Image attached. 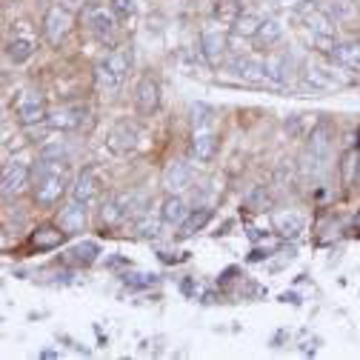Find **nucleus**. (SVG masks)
<instances>
[{
    "label": "nucleus",
    "instance_id": "obj_19",
    "mask_svg": "<svg viewBox=\"0 0 360 360\" xmlns=\"http://www.w3.org/2000/svg\"><path fill=\"white\" fill-rule=\"evenodd\" d=\"M263 75H266V83H274V86L289 83V60H286V55H269L263 60Z\"/></svg>",
    "mask_w": 360,
    "mask_h": 360
},
{
    "label": "nucleus",
    "instance_id": "obj_10",
    "mask_svg": "<svg viewBox=\"0 0 360 360\" xmlns=\"http://www.w3.org/2000/svg\"><path fill=\"white\" fill-rule=\"evenodd\" d=\"M17 117H21V123L23 126H38L43 123V120H49V112H46V103L38 92H29L23 100H21V106H17Z\"/></svg>",
    "mask_w": 360,
    "mask_h": 360
},
{
    "label": "nucleus",
    "instance_id": "obj_2",
    "mask_svg": "<svg viewBox=\"0 0 360 360\" xmlns=\"http://www.w3.org/2000/svg\"><path fill=\"white\" fill-rule=\"evenodd\" d=\"M303 26L309 29V34H312V40H315L317 49L332 51V46L337 43V38H335V21L323 9L309 6L303 12Z\"/></svg>",
    "mask_w": 360,
    "mask_h": 360
},
{
    "label": "nucleus",
    "instance_id": "obj_22",
    "mask_svg": "<svg viewBox=\"0 0 360 360\" xmlns=\"http://www.w3.org/2000/svg\"><path fill=\"white\" fill-rule=\"evenodd\" d=\"M63 237H66L63 229H58V226H43V229H38V232L32 235V246H34V249H58V246L63 243Z\"/></svg>",
    "mask_w": 360,
    "mask_h": 360
},
{
    "label": "nucleus",
    "instance_id": "obj_35",
    "mask_svg": "<svg viewBox=\"0 0 360 360\" xmlns=\"http://www.w3.org/2000/svg\"><path fill=\"white\" fill-rule=\"evenodd\" d=\"M274 3H280V6H298L300 0H274Z\"/></svg>",
    "mask_w": 360,
    "mask_h": 360
},
{
    "label": "nucleus",
    "instance_id": "obj_9",
    "mask_svg": "<svg viewBox=\"0 0 360 360\" xmlns=\"http://www.w3.org/2000/svg\"><path fill=\"white\" fill-rule=\"evenodd\" d=\"M32 178V169L21 160H12L3 166V180H0V186H3V197L9 195H17V192H23V186L29 183Z\"/></svg>",
    "mask_w": 360,
    "mask_h": 360
},
{
    "label": "nucleus",
    "instance_id": "obj_16",
    "mask_svg": "<svg viewBox=\"0 0 360 360\" xmlns=\"http://www.w3.org/2000/svg\"><path fill=\"white\" fill-rule=\"evenodd\" d=\"M229 69H232V75L240 77V80H249V83H261V80H266V75H263V60L249 58V55L235 58Z\"/></svg>",
    "mask_w": 360,
    "mask_h": 360
},
{
    "label": "nucleus",
    "instance_id": "obj_24",
    "mask_svg": "<svg viewBox=\"0 0 360 360\" xmlns=\"http://www.w3.org/2000/svg\"><path fill=\"white\" fill-rule=\"evenodd\" d=\"M209 220H212V209H195L192 215H186V220L180 223V232H178V235H180V237H192V235L200 232Z\"/></svg>",
    "mask_w": 360,
    "mask_h": 360
},
{
    "label": "nucleus",
    "instance_id": "obj_33",
    "mask_svg": "<svg viewBox=\"0 0 360 360\" xmlns=\"http://www.w3.org/2000/svg\"><path fill=\"white\" fill-rule=\"evenodd\" d=\"M112 12H115L117 17H123V21H126V17L134 14V3H132V0H112Z\"/></svg>",
    "mask_w": 360,
    "mask_h": 360
},
{
    "label": "nucleus",
    "instance_id": "obj_7",
    "mask_svg": "<svg viewBox=\"0 0 360 360\" xmlns=\"http://www.w3.org/2000/svg\"><path fill=\"white\" fill-rule=\"evenodd\" d=\"M137 137H141V132H137L134 123H129V120H120V123L112 126L109 137H106V146L115 152V154H126L137 146Z\"/></svg>",
    "mask_w": 360,
    "mask_h": 360
},
{
    "label": "nucleus",
    "instance_id": "obj_17",
    "mask_svg": "<svg viewBox=\"0 0 360 360\" xmlns=\"http://www.w3.org/2000/svg\"><path fill=\"white\" fill-rule=\"evenodd\" d=\"M83 120H86V112L72 106V109H58V112H51L46 123L51 129H60V132H72V129H80L83 126Z\"/></svg>",
    "mask_w": 360,
    "mask_h": 360
},
{
    "label": "nucleus",
    "instance_id": "obj_34",
    "mask_svg": "<svg viewBox=\"0 0 360 360\" xmlns=\"http://www.w3.org/2000/svg\"><path fill=\"white\" fill-rule=\"evenodd\" d=\"M58 3H60L63 9H69V12H77V9L83 6V0H58Z\"/></svg>",
    "mask_w": 360,
    "mask_h": 360
},
{
    "label": "nucleus",
    "instance_id": "obj_12",
    "mask_svg": "<svg viewBox=\"0 0 360 360\" xmlns=\"http://www.w3.org/2000/svg\"><path fill=\"white\" fill-rule=\"evenodd\" d=\"M134 103H137V112L141 115H152L154 109L160 106V89L152 77H141L137 80V89H134Z\"/></svg>",
    "mask_w": 360,
    "mask_h": 360
},
{
    "label": "nucleus",
    "instance_id": "obj_30",
    "mask_svg": "<svg viewBox=\"0 0 360 360\" xmlns=\"http://www.w3.org/2000/svg\"><path fill=\"white\" fill-rule=\"evenodd\" d=\"M66 158V146L60 141H51L40 149V160H63Z\"/></svg>",
    "mask_w": 360,
    "mask_h": 360
},
{
    "label": "nucleus",
    "instance_id": "obj_4",
    "mask_svg": "<svg viewBox=\"0 0 360 360\" xmlns=\"http://www.w3.org/2000/svg\"><path fill=\"white\" fill-rule=\"evenodd\" d=\"M69 26H72V12L63 9L60 3H55L46 12V17H43V34H46V40L51 46H60L66 40Z\"/></svg>",
    "mask_w": 360,
    "mask_h": 360
},
{
    "label": "nucleus",
    "instance_id": "obj_26",
    "mask_svg": "<svg viewBox=\"0 0 360 360\" xmlns=\"http://www.w3.org/2000/svg\"><path fill=\"white\" fill-rule=\"evenodd\" d=\"M280 38H283L280 21H274V17H266V21L261 23V32H257V40H261L263 46H274Z\"/></svg>",
    "mask_w": 360,
    "mask_h": 360
},
{
    "label": "nucleus",
    "instance_id": "obj_31",
    "mask_svg": "<svg viewBox=\"0 0 360 360\" xmlns=\"http://www.w3.org/2000/svg\"><path fill=\"white\" fill-rule=\"evenodd\" d=\"M160 223H163V217H143L141 223H137V235L154 237V235H158V229H160Z\"/></svg>",
    "mask_w": 360,
    "mask_h": 360
},
{
    "label": "nucleus",
    "instance_id": "obj_32",
    "mask_svg": "<svg viewBox=\"0 0 360 360\" xmlns=\"http://www.w3.org/2000/svg\"><path fill=\"white\" fill-rule=\"evenodd\" d=\"M123 283L126 286H152V283H158V274H126Z\"/></svg>",
    "mask_w": 360,
    "mask_h": 360
},
{
    "label": "nucleus",
    "instance_id": "obj_6",
    "mask_svg": "<svg viewBox=\"0 0 360 360\" xmlns=\"http://www.w3.org/2000/svg\"><path fill=\"white\" fill-rule=\"evenodd\" d=\"M86 26H89V32L95 34L97 40L112 43V38H115V17H112L109 9L89 6V9H86Z\"/></svg>",
    "mask_w": 360,
    "mask_h": 360
},
{
    "label": "nucleus",
    "instance_id": "obj_11",
    "mask_svg": "<svg viewBox=\"0 0 360 360\" xmlns=\"http://www.w3.org/2000/svg\"><path fill=\"white\" fill-rule=\"evenodd\" d=\"M97 192H100V175H97V169L86 166L80 175H77L75 186H72V197L80 200V203H92V200L97 197Z\"/></svg>",
    "mask_w": 360,
    "mask_h": 360
},
{
    "label": "nucleus",
    "instance_id": "obj_3",
    "mask_svg": "<svg viewBox=\"0 0 360 360\" xmlns=\"http://www.w3.org/2000/svg\"><path fill=\"white\" fill-rule=\"evenodd\" d=\"M303 80H306L309 89H315V92H335V89H343V86H346V80H343L329 63H320V60L306 63Z\"/></svg>",
    "mask_w": 360,
    "mask_h": 360
},
{
    "label": "nucleus",
    "instance_id": "obj_13",
    "mask_svg": "<svg viewBox=\"0 0 360 360\" xmlns=\"http://www.w3.org/2000/svg\"><path fill=\"white\" fill-rule=\"evenodd\" d=\"M58 226H60L66 235H77V232H83V226H86V203H80V200L72 197V203H66L63 209H60Z\"/></svg>",
    "mask_w": 360,
    "mask_h": 360
},
{
    "label": "nucleus",
    "instance_id": "obj_18",
    "mask_svg": "<svg viewBox=\"0 0 360 360\" xmlns=\"http://www.w3.org/2000/svg\"><path fill=\"white\" fill-rule=\"evenodd\" d=\"M272 223H274V232H278L280 237H298L300 232H303V215L300 212H278L272 217Z\"/></svg>",
    "mask_w": 360,
    "mask_h": 360
},
{
    "label": "nucleus",
    "instance_id": "obj_15",
    "mask_svg": "<svg viewBox=\"0 0 360 360\" xmlns=\"http://www.w3.org/2000/svg\"><path fill=\"white\" fill-rule=\"evenodd\" d=\"M329 58L335 66L340 69H349V72H360V43H335Z\"/></svg>",
    "mask_w": 360,
    "mask_h": 360
},
{
    "label": "nucleus",
    "instance_id": "obj_28",
    "mask_svg": "<svg viewBox=\"0 0 360 360\" xmlns=\"http://www.w3.org/2000/svg\"><path fill=\"white\" fill-rule=\"evenodd\" d=\"M192 129H215V109L206 103L192 106Z\"/></svg>",
    "mask_w": 360,
    "mask_h": 360
},
{
    "label": "nucleus",
    "instance_id": "obj_27",
    "mask_svg": "<svg viewBox=\"0 0 360 360\" xmlns=\"http://www.w3.org/2000/svg\"><path fill=\"white\" fill-rule=\"evenodd\" d=\"M103 63H106L109 69H115L117 75H123V77H126L129 66H132V55H129V49H123V46H120V49H112Z\"/></svg>",
    "mask_w": 360,
    "mask_h": 360
},
{
    "label": "nucleus",
    "instance_id": "obj_20",
    "mask_svg": "<svg viewBox=\"0 0 360 360\" xmlns=\"http://www.w3.org/2000/svg\"><path fill=\"white\" fill-rule=\"evenodd\" d=\"M186 215H189V209H186V200L180 195H169L160 206V217L166 226H178V223L186 220Z\"/></svg>",
    "mask_w": 360,
    "mask_h": 360
},
{
    "label": "nucleus",
    "instance_id": "obj_29",
    "mask_svg": "<svg viewBox=\"0 0 360 360\" xmlns=\"http://www.w3.org/2000/svg\"><path fill=\"white\" fill-rule=\"evenodd\" d=\"M97 254H100L97 243H92V240H83L80 246L72 249V261L80 263V266H89V263H95V257H97Z\"/></svg>",
    "mask_w": 360,
    "mask_h": 360
},
{
    "label": "nucleus",
    "instance_id": "obj_1",
    "mask_svg": "<svg viewBox=\"0 0 360 360\" xmlns=\"http://www.w3.org/2000/svg\"><path fill=\"white\" fill-rule=\"evenodd\" d=\"M329 158H332V126L326 123H317L309 134V146H306V154H303V175L309 178H317L326 171L329 166Z\"/></svg>",
    "mask_w": 360,
    "mask_h": 360
},
{
    "label": "nucleus",
    "instance_id": "obj_25",
    "mask_svg": "<svg viewBox=\"0 0 360 360\" xmlns=\"http://www.w3.org/2000/svg\"><path fill=\"white\" fill-rule=\"evenodd\" d=\"M6 55L12 63H26L32 55H34V40L29 38H14L9 46H6Z\"/></svg>",
    "mask_w": 360,
    "mask_h": 360
},
{
    "label": "nucleus",
    "instance_id": "obj_23",
    "mask_svg": "<svg viewBox=\"0 0 360 360\" xmlns=\"http://www.w3.org/2000/svg\"><path fill=\"white\" fill-rule=\"evenodd\" d=\"M261 17L252 14V12H243V14H237L235 17V23H232V32L237 34V38H257V32H261Z\"/></svg>",
    "mask_w": 360,
    "mask_h": 360
},
{
    "label": "nucleus",
    "instance_id": "obj_8",
    "mask_svg": "<svg viewBox=\"0 0 360 360\" xmlns=\"http://www.w3.org/2000/svg\"><path fill=\"white\" fill-rule=\"evenodd\" d=\"M192 180H195L192 166L183 163V160L169 163V166H166V171H163V186H166V192H169V195L183 192V189L192 186Z\"/></svg>",
    "mask_w": 360,
    "mask_h": 360
},
{
    "label": "nucleus",
    "instance_id": "obj_5",
    "mask_svg": "<svg viewBox=\"0 0 360 360\" xmlns=\"http://www.w3.org/2000/svg\"><path fill=\"white\" fill-rule=\"evenodd\" d=\"M200 51H203L206 63L217 66L223 60V55H226V32H223L220 26H215V23L203 26V32H200Z\"/></svg>",
    "mask_w": 360,
    "mask_h": 360
},
{
    "label": "nucleus",
    "instance_id": "obj_14",
    "mask_svg": "<svg viewBox=\"0 0 360 360\" xmlns=\"http://www.w3.org/2000/svg\"><path fill=\"white\" fill-rule=\"evenodd\" d=\"M217 152V137L215 129H195L192 132V158L197 163H209Z\"/></svg>",
    "mask_w": 360,
    "mask_h": 360
},
{
    "label": "nucleus",
    "instance_id": "obj_21",
    "mask_svg": "<svg viewBox=\"0 0 360 360\" xmlns=\"http://www.w3.org/2000/svg\"><path fill=\"white\" fill-rule=\"evenodd\" d=\"M95 83H97V89L115 95L120 86H123V75H117L115 69H109L106 63H97L95 66Z\"/></svg>",
    "mask_w": 360,
    "mask_h": 360
}]
</instances>
